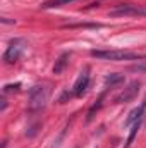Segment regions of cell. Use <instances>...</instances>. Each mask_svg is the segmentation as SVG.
I'll return each mask as SVG.
<instances>
[{
  "label": "cell",
  "mask_w": 146,
  "mask_h": 148,
  "mask_svg": "<svg viewBox=\"0 0 146 148\" xmlns=\"http://www.w3.org/2000/svg\"><path fill=\"white\" fill-rule=\"evenodd\" d=\"M91 57L102 60H145V53L126 52V50H91Z\"/></svg>",
  "instance_id": "cell-1"
},
{
  "label": "cell",
  "mask_w": 146,
  "mask_h": 148,
  "mask_svg": "<svg viewBox=\"0 0 146 148\" xmlns=\"http://www.w3.org/2000/svg\"><path fill=\"white\" fill-rule=\"evenodd\" d=\"M50 88L45 84H35L29 90V112H41L46 107Z\"/></svg>",
  "instance_id": "cell-2"
},
{
  "label": "cell",
  "mask_w": 146,
  "mask_h": 148,
  "mask_svg": "<svg viewBox=\"0 0 146 148\" xmlns=\"http://www.w3.org/2000/svg\"><path fill=\"white\" fill-rule=\"evenodd\" d=\"M26 47H28V43L23 38L10 40V43H9V47H7V50L3 53V62L5 64H16L19 60V57L23 55V52H24Z\"/></svg>",
  "instance_id": "cell-3"
},
{
  "label": "cell",
  "mask_w": 146,
  "mask_h": 148,
  "mask_svg": "<svg viewBox=\"0 0 146 148\" xmlns=\"http://www.w3.org/2000/svg\"><path fill=\"white\" fill-rule=\"evenodd\" d=\"M89 67H84L81 74H79V77L76 79V83H74L72 86V95L74 97H81V95H84L86 93V90H88V86H89Z\"/></svg>",
  "instance_id": "cell-4"
},
{
  "label": "cell",
  "mask_w": 146,
  "mask_h": 148,
  "mask_svg": "<svg viewBox=\"0 0 146 148\" xmlns=\"http://www.w3.org/2000/svg\"><path fill=\"white\" fill-rule=\"evenodd\" d=\"M110 16L119 17V16H139V17H146V5L139 7V5H120L119 9L112 10Z\"/></svg>",
  "instance_id": "cell-5"
},
{
  "label": "cell",
  "mask_w": 146,
  "mask_h": 148,
  "mask_svg": "<svg viewBox=\"0 0 146 148\" xmlns=\"http://www.w3.org/2000/svg\"><path fill=\"white\" fill-rule=\"evenodd\" d=\"M139 88H141L139 81H131L127 84V88H124V91L119 97H115V103H127V102H131L139 93Z\"/></svg>",
  "instance_id": "cell-6"
},
{
  "label": "cell",
  "mask_w": 146,
  "mask_h": 148,
  "mask_svg": "<svg viewBox=\"0 0 146 148\" xmlns=\"http://www.w3.org/2000/svg\"><path fill=\"white\" fill-rule=\"evenodd\" d=\"M145 110H146V98L141 102V105H139V107H136V109H132V110L129 112V115H127V119H126L124 126H126V127H131L136 121L143 119V117H145Z\"/></svg>",
  "instance_id": "cell-7"
},
{
  "label": "cell",
  "mask_w": 146,
  "mask_h": 148,
  "mask_svg": "<svg viewBox=\"0 0 146 148\" xmlns=\"http://www.w3.org/2000/svg\"><path fill=\"white\" fill-rule=\"evenodd\" d=\"M69 59H71V53L69 52H64L57 60H55V66H53V74H62L64 69L69 66Z\"/></svg>",
  "instance_id": "cell-8"
},
{
  "label": "cell",
  "mask_w": 146,
  "mask_h": 148,
  "mask_svg": "<svg viewBox=\"0 0 146 148\" xmlns=\"http://www.w3.org/2000/svg\"><path fill=\"white\" fill-rule=\"evenodd\" d=\"M103 100H105V93H102V95H100V98L96 100V103H93V105H91V109L88 110V115H86V122H91V121L95 119L96 112H98L100 109H102V107H103Z\"/></svg>",
  "instance_id": "cell-9"
},
{
  "label": "cell",
  "mask_w": 146,
  "mask_h": 148,
  "mask_svg": "<svg viewBox=\"0 0 146 148\" xmlns=\"http://www.w3.org/2000/svg\"><path fill=\"white\" fill-rule=\"evenodd\" d=\"M120 83H124V76L122 74H108L107 77H105V88L107 90H110V88H115L117 84H120Z\"/></svg>",
  "instance_id": "cell-10"
},
{
  "label": "cell",
  "mask_w": 146,
  "mask_h": 148,
  "mask_svg": "<svg viewBox=\"0 0 146 148\" xmlns=\"http://www.w3.org/2000/svg\"><path fill=\"white\" fill-rule=\"evenodd\" d=\"M143 119H145V117H143ZM143 119L136 121V122L131 126V133H129V138H127L126 147H124V148H129L131 145H132V141H134V138H136V134H138V131H139V127H141V124H143Z\"/></svg>",
  "instance_id": "cell-11"
},
{
  "label": "cell",
  "mask_w": 146,
  "mask_h": 148,
  "mask_svg": "<svg viewBox=\"0 0 146 148\" xmlns=\"http://www.w3.org/2000/svg\"><path fill=\"white\" fill-rule=\"evenodd\" d=\"M76 0H48L45 3H41V9H57V7H62V5H69Z\"/></svg>",
  "instance_id": "cell-12"
},
{
  "label": "cell",
  "mask_w": 146,
  "mask_h": 148,
  "mask_svg": "<svg viewBox=\"0 0 146 148\" xmlns=\"http://www.w3.org/2000/svg\"><path fill=\"white\" fill-rule=\"evenodd\" d=\"M129 71H132V73H146V60H145V62H139V64L131 66V67H129Z\"/></svg>",
  "instance_id": "cell-13"
},
{
  "label": "cell",
  "mask_w": 146,
  "mask_h": 148,
  "mask_svg": "<svg viewBox=\"0 0 146 148\" xmlns=\"http://www.w3.org/2000/svg\"><path fill=\"white\" fill-rule=\"evenodd\" d=\"M19 88H21V84H19V83H16V84H5V86H3V93H9V91H12V90H16V91H17Z\"/></svg>",
  "instance_id": "cell-14"
},
{
  "label": "cell",
  "mask_w": 146,
  "mask_h": 148,
  "mask_svg": "<svg viewBox=\"0 0 146 148\" xmlns=\"http://www.w3.org/2000/svg\"><path fill=\"white\" fill-rule=\"evenodd\" d=\"M5 109H7V100H5V98H2V109H0V110L3 112Z\"/></svg>",
  "instance_id": "cell-15"
},
{
  "label": "cell",
  "mask_w": 146,
  "mask_h": 148,
  "mask_svg": "<svg viewBox=\"0 0 146 148\" xmlns=\"http://www.w3.org/2000/svg\"><path fill=\"white\" fill-rule=\"evenodd\" d=\"M2 23H10V24H14L16 21H10V19H7V17H3V19H2Z\"/></svg>",
  "instance_id": "cell-16"
}]
</instances>
